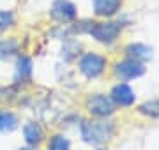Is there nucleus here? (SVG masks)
I'll return each mask as SVG.
<instances>
[{"label": "nucleus", "instance_id": "dca6fc26", "mask_svg": "<svg viewBox=\"0 0 159 150\" xmlns=\"http://www.w3.org/2000/svg\"><path fill=\"white\" fill-rule=\"evenodd\" d=\"M140 111L150 117H159V101H150L140 106Z\"/></svg>", "mask_w": 159, "mask_h": 150}, {"label": "nucleus", "instance_id": "2eb2a0df", "mask_svg": "<svg viewBox=\"0 0 159 150\" xmlns=\"http://www.w3.org/2000/svg\"><path fill=\"white\" fill-rule=\"evenodd\" d=\"M12 25H14V14L11 11H2L0 9V32L7 30Z\"/></svg>", "mask_w": 159, "mask_h": 150}, {"label": "nucleus", "instance_id": "f3484780", "mask_svg": "<svg viewBox=\"0 0 159 150\" xmlns=\"http://www.w3.org/2000/svg\"><path fill=\"white\" fill-rule=\"evenodd\" d=\"M20 150H34V148H20Z\"/></svg>", "mask_w": 159, "mask_h": 150}, {"label": "nucleus", "instance_id": "20e7f679", "mask_svg": "<svg viewBox=\"0 0 159 150\" xmlns=\"http://www.w3.org/2000/svg\"><path fill=\"white\" fill-rule=\"evenodd\" d=\"M78 67L87 78H97L106 67V60H104V57L97 55V53H85L80 58Z\"/></svg>", "mask_w": 159, "mask_h": 150}, {"label": "nucleus", "instance_id": "0eeeda50", "mask_svg": "<svg viewBox=\"0 0 159 150\" xmlns=\"http://www.w3.org/2000/svg\"><path fill=\"white\" fill-rule=\"evenodd\" d=\"M111 99H113V103L120 104V106H131V104L134 103V92H133V88L129 85L120 83V85L113 87Z\"/></svg>", "mask_w": 159, "mask_h": 150}, {"label": "nucleus", "instance_id": "9d476101", "mask_svg": "<svg viewBox=\"0 0 159 150\" xmlns=\"http://www.w3.org/2000/svg\"><path fill=\"white\" fill-rule=\"evenodd\" d=\"M30 76H32V60L29 57H18V62H16V80L20 81H25L29 80Z\"/></svg>", "mask_w": 159, "mask_h": 150}, {"label": "nucleus", "instance_id": "6e6552de", "mask_svg": "<svg viewBox=\"0 0 159 150\" xmlns=\"http://www.w3.org/2000/svg\"><path fill=\"white\" fill-rule=\"evenodd\" d=\"M122 0H92V7L97 16H113L115 12L120 9Z\"/></svg>", "mask_w": 159, "mask_h": 150}, {"label": "nucleus", "instance_id": "f8f14e48", "mask_svg": "<svg viewBox=\"0 0 159 150\" xmlns=\"http://www.w3.org/2000/svg\"><path fill=\"white\" fill-rule=\"evenodd\" d=\"M18 41L16 39H0V60L11 58L14 53H18Z\"/></svg>", "mask_w": 159, "mask_h": 150}, {"label": "nucleus", "instance_id": "1a4fd4ad", "mask_svg": "<svg viewBox=\"0 0 159 150\" xmlns=\"http://www.w3.org/2000/svg\"><path fill=\"white\" fill-rule=\"evenodd\" d=\"M125 53L131 60H136V62H147L152 58V48L147 46V44H142V42L129 44L125 48Z\"/></svg>", "mask_w": 159, "mask_h": 150}, {"label": "nucleus", "instance_id": "7ed1b4c3", "mask_svg": "<svg viewBox=\"0 0 159 150\" xmlns=\"http://www.w3.org/2000/svg\"><path fill=\"white\" fill-rule=\"evenodd\" d=\"M50 16L58 23H71L76 20L78 11L71 0H53L50 7Z\"/></svg>", "mask_w": 159, "mask_h": 150}, {"label": "nucleus", "instance_id": "f257e3e1", "mask_svg": "<svg viewBox=\"0 0 159 150\" xmlns=\"http://www.w3.org/2000/svg\"><path fill=\"white\" fill-rule=\"evenodd\" d=\"M85 23H87L85 27L80 25V27H74V30L89 32L94 39L102 42V44H111V42L119 37L120 30H122V25L117 23V21H102V23H97V21H85Z\"/></svg>", "mask_w": 159, "mask_h": 150}, {"label": "nucleus", "instance_id": "ddd939ff", "mask_svg": "<svg viewBox=\"0 0 159 150\" xmlns=\"http://www.w3.org/2000/svg\"><path fill=\"white\" fill-rule=\"evenodd\" d=\"M16 127H18V118L12 113H7V111L0 113V131L2 133H11Z\"/></svg>", "mask_w": 159, "mask_h": 150}, {"label": "nucleus", "instance_id": "9b49d317", "mask_svg": "<svg viewBox=\"0 0 159 150\" xmlns=\"http://www.w3.org/2000/svg\"><path fill=\"white\" fill-rule=\"evenodd\" d=\"M23 134H25L27 143H30V145H37L43 139V129L37 124H32V122L23 127Z\"/></svg>", "mask_w": 159, "mask_h": 150}, {"label": "nucleus", "instance_id": "4468645a", "mask_svg": "<svg viewBox=\"0 0 159 150\" xmlns=\"http://www.w3.org/2000/svg\"><path fill=\"white\" fill-rule=\"evenodd\" d=\"M48 150H69V141L66 136L62 134H57L50 139V145H48Z\"/></svg>", "mask_w": 159, "mask_h": 150}, {"label": "nucleus", "instance_id": "423d86ee", "mask_svg": "<svg viewBox=\"0 0 159 150\" xmlns=\"http://www.w3.org/2000/svg\"><path fill=\"white\" fill-rule=\"evenodd\" d=\"M113 71L120 80H134V78H140L145 73V67H143L142 62H136V60L127 58V60H122V62L115 64Z\"/></svg>", "mask_w": 159, "mask_h": 150}, {"label": "nucleus", "instance_id": "39448f33", "mask_svg": "<svg viewBox=\"0 0 159 150\" xmlns=\"http://www.w3.org/2000/svg\"><path fill=\"white\" fill-rule=\"evenodd\" d=\"M87 110L96 117H108L115 111V103H113V99L108 97V95L96 94V95L89 97V101H87Z\"/></svg>", "mask_w": 159, "mask_h": 150}, {"label": "nucleus", "instance_id": "f03ea898", "mask_svg": "<svg viewBox=\"0 0 159 150\" xmlns=\"http://www.w3.org/2000/svg\"><path fill=\"white\" fill-rule=\"evenodd\" d=\"M113 134V124L104 120H90L81 124V136L87 143L99 145L108 141Z\"/></svg>", "mask_w": 159, "mask_h": 150}]
</instances>
